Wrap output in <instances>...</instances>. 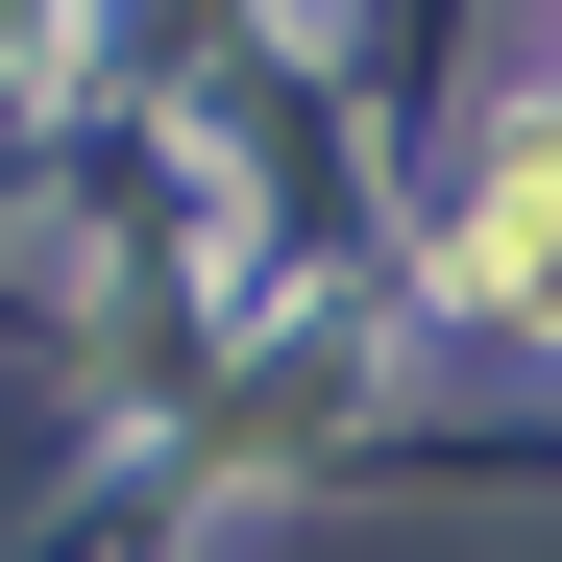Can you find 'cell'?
<instances>
[{
    "instance_id": "6da1fadb",
    "label": "cell",
    "mask_w": 562,
    "mask_h": 562,
    "mask_svg": "<svg viewBox=\"0 0 562 562\" xmlns=\"http://www.w3.org/2000/svg\"><path fill=\"white\" fill-rule=\"evenodd\" d=\"M440 294L464 318H562V99H514L440 196Z\"/></svg>"
},
{
    "instance_id": "7a4b0ae2",
    "label": "cell",
    "mask_w": 562,
    "mask_h": 562,
    "mask_svg": "<svg viewBox=\"0 0 562 562\" xmlns=\"http://www.w3.org/2000/svg\"><path fill=\"white\" fill-rule=\"evenodd\" d=\"M49 25H74V0H0V74H25V49H49Z\"/></svg>"
}]
</instances>
